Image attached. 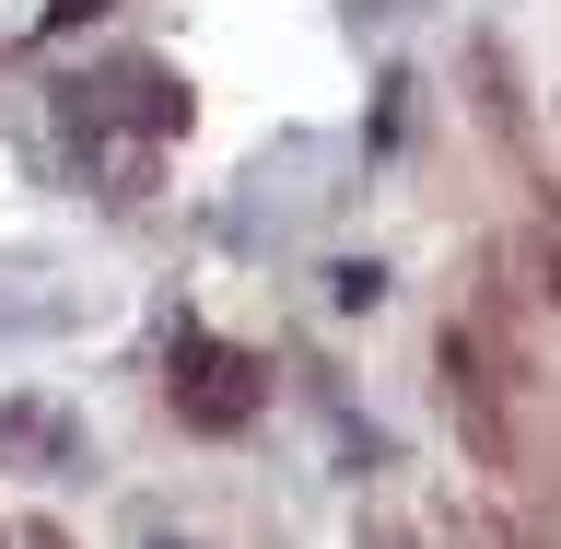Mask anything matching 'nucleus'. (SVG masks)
Instances as JSON below:
<instances>
[{"mask_svg": "<svg viewBox=\"0 0 561 549\" xmlns=\"http://www.w3.org/2000/svg\"><path fill=\"white\" fill-rule=\"evenodd\" d=\"M328 293H340L351 316H375V305H386V270H363V258H351V270H328Z\"/></svg>", "mask_w": 561, "mask_h": 549, "instance_id": "obj_3", "label": "nucleus"}, {"mask_svg": "<svg viewBox=\"0 0 561 549\" xmlns=\"http://www.w3.org/2000/svg\"><path fill=\"white\" fill-rule=\"evenodd\" d=\"M129 117L140 129H187V94H175L164 70H129Z\"/></svg>", "mask_w": 561, "mask_h": 549, "instance_id": "obj_2", "label": "nucleus"}, {"mask_svg": "<svg viewBox=\"0 0 561 549\" xmlns=\"http://www.w3.org/2000/svg\"><path fill=\"white\" fill-rule=\"evenodd\" d=\"M105 0H47V35H70V24H94Z\"/></svg>", "mask_w": 561, "mask_h": 549, "instance_id": "obj_4", "label": "nucleus"}, {"mask_svg": "<svg viewBox=\"0 0 561 549\" xmlns=\"http://www.w3.org/2000/svg\"><path fill=\"white\" fill-rule=\"evenodd\" d=\"M35 549H70V538H35Z\"/></svg>", "mask_w": 561, "mask_h": 549, "instance_id": "obj_5", "label": "nucleus"}, {"mask_svg": "<svg viewBox=\"0 0 561 549\" xmlns=\"http://www.w3.org/2000/svg\"><path fill=\"white\" fill-rule=\"evenodd\" d=\"M164 398H175V421H187V433H245V421L270 410V375H257L245 351L199 340V328H175V351H164Z\"/></svg>", "mask_w": 561, "mask_h": 549, "instance_id": "obj_1", "label": "nucleus"}]
</instances>
